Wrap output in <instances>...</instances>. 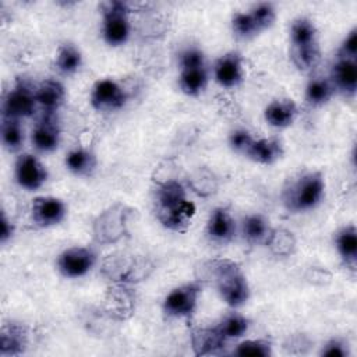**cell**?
Wrapping results in <instances>:
<instances>
[{
    "instance_id": "cell-1",
    "label": "cell",
    "mask_w": 357,
    "mask_h": 357,
    "mask_svg": "<svg viewBox=\"0 0 357 357\" xmlns=\"http://www.w3.org/2000/svg\"><path fill=\"white\" fill-rule=\"evenodd\" d=\"M197 276L202 284H212L219 297L231 308H240L250 298V284L241 266L229 258H213L201 264Z\"/></svg>"
},
{
    "instance_id": "cell-2",
    "label": "cell",
    "mask_w": 357,
    "mask_h": 357,
    "mask_svg": "<svg viewBox=\"0 0 357 357\" xmlns=\"http://www.w3.org/2000/svg\"><path fill=\"white\" fill-rule=\"evenodd\" d=\"M324 195L325 177L322 172H305L283 191V204L291 212L311 211L321 204Z\"/></svg>"
},
{
    "instance_id": "cell-3",
    "label": "cell",
    "mask_w": 357,
    "mask_h": 357,
    "mask_svg": "<svg viewBox=\"0 0 357 357\" xmlns=\"http://www.w3.org/2000/svg\"><path fill=\"white\" fill-rule=\"evenodd\" d=\"M132 209L127 205L117 202L103 212H100L93 223L92 233L98 244H114L120 241L128 233V220Z\"/></svg>"
},
{
    "instance_id": "cell-4",
    "label": "cell",
    "mask_w": 357,
    "mask_h": 357,
    "mask_svg": "<svg viewBox=\"0 0 357 357\" xmlns=\"http://www.w3.org/2000/svg\"><path fill=\"white\" fill-rule=\"evenodd\" d=\"M153 265L144 257H135L128 254H113L105 258L102 265V273L112 280V283L131 284L144 280Z\"/></svg>"
},
{
    "instance_id": "cell-5",
    "label": "cell",
    "mask_w": 357,
    "mask_h": 357,
    "mask_svg": "<svg viewBox=\"0 0 357 357\" xmlns=\"http://www.w3.org/2000/svg\"><path fill=\"white\" fill-rule=\"evenodd\" d=\"M130 13L126 1L113 0L102 4V36L109 46H121L128 40L131 33Z\"/></svg>"
},
{
    "instance_id": "cell-6",
    "label": "cell",
    "mask_w": 357,
    "mask_h": 357,
    "mask_svg": "<svg viewBox=\"0 0 357 357\" xmlns=\"http://www.w3.org/2000/svg\"><path fill=\"white\" fill-rule=\"evenodd\" d=\"M201 291L202 283L199 280L187 282L172 289L163 300V312L172 318L191 317L198 307Z\"/></svg>"
},
{
    "instance_id": "cell-7",
    "label": "cell",
    "mask_w": 357,
    "mask_h": 357,
    "mask_svg": "<svg viewBox=\"0 0 357 357\" xmlns=\"http://www.w3.org/2000/svg\"><path fill=\"white\" fill-rule=\"evenodd\" d=\"M98 254L92 247L73 245L63 250L57 257L59 272L68 279H78L85 276L95 266Z\"/></svg>"
},
{
    "instance_id": "cell-8",
    "label": "cell",
    "mask_w": 357,
    "mask_h": 357,
    "mask_svg": "<svg viewBox=\"0 0 357 357\" xmlns=\"http://www.w3.org/2000/svg\"><path fill=\"white\" fill-rule=\"evenodd\" d=\"M91 106L98 112H113L121 109L127 102L126 89L112 78L98 79L89 95Z\"/></svg>"
},
{
    "instance_id": "cell-9",
    "label": "cell",
    "mask_w": 357,
    "mask_h": 357,
    "mask_svg": "<svg viewBox=\"0 0 357 357\" xmlns=\"http://www.w3.org/2000/svg\"><path fill=\"white\" fill-rule=\"evenodd\" d=\"M36 105L35 89H32L25 82H17L3 99V117L18 120L29 117L33 114Z\"/></svg>"
},
{
    "instance_id": "cell-10",
    "label": "cell",
    "mask_w": 357,
    "mask_h": 357,
    "mask_svg": "<svg viewBox=\"0 0 357 357\" xmlns=\"http://www.w3.org/2000/svg\"><path fill=\"white\" fill-rule=\"evenodd\" d=\"M17 184L26 191L39 190L47 180L46 166L32 153H21L14 165Z\"/></svg>"
},
{
    "instance_id": "cell-11",
    "label": "cell",
    "mask_w": 357,
    "mask_h": 357,
    "mask_svg": "<svg viewBox=\"0 0 357 357\" xmlns=\"http://www.w3.org/2000/svg\"><path fill=\"white\" fill-rule=\"evenodd\" d=\"M31 216L39 227L60 225L67 216V206L63 199L53 195H39L32 199Z\"/></svg>"
},
{
    "instance_id": "cell-12",
    "label": "cell",
    "mask_w": 357,
    "mask_h": 357,
    "mask_svg": "<svg viewBox=\"0 0 357 357\" xmlns=\"http://www.w3.org/2000/svg\"><path fill=\"white\" fill-rule=\"evenodd\" d=\"M32 145L36 151L49 153L57 149L60 144V126L54 113H43L42 119L35 124L31 134Z\"/></svg>"
},
{
    "instance_id": "cell-13",
    "label": "cell",
    "mask_w": 357,
    "mask_h": 357,
    "mask_svg": "<svg viewBox=\"0 0 357 357\" xmlns=\"http://www.w3.org/2000/svg\"><path fill=\"white\" fill-rule=\"evenodd\" d=\"M213 78L222 88H234L244 78L243 59L236 52L220 56L213 64Z\"/></svg>"
},
{
    "instance_id": "cell-14",
    "label": "cell",
    "mask_w": 357,
    "mask_h": 357,
    "mask_svg": "<svg viewBox=\"0 0 357 357\" xmlns=\"http://www.w3.org/2000/svg\"><path fill=\"white\" fill-rule=\"evenodd\" d=\"M195 212H197L195 204L188 199H184V201H181L176 205L167 206V208L156 209L159 222L166 229L178 231V233L185 231L188 229L192 218L195 216Z\"/></svg>"
},
{
    "instance_id": "cell-15",
    "label": "cell",
    "mask_w": 357,
    "mask_h": 357,
    "mask_svg": "<svg viewBox=\"0 0 357 357\" xmlns=\"http://www.w3.org/2000/svg\"><path fill=\"white\" fill-rule=\"evenodd\" d=\"M106 311L116 319H126L134 312V293L124 283H112L106 293Z\"/></svg>"
},
{
    "instance_id": "cell-16",
    "label": "cell",
    "mask_w": 357,
    "mask_h": 357,
    "mask_svg": "<svg viewBox=\"0 0 357 357\" xmlns=\"http://www.w3.org/2000/svg\"><path fill=\"white\" fill-rule=\"evenodd\" d=\"M206 234L216 243H227L234 237L236 220L229 209L218 206L209 213L206 222Z\"/></svg>"
},
{
    "instance_id": "cell-17",
    "label": "cell",
    "mask_w": 357,
    "mask_h": 357,
    "mask_svg": "<svg viewBox=\"0 0 357 357\" xmlns=\"http://www.w3.org/2000/svg\"><path fill=\"white\" fill-rule=\"evenodd\" d=\"M335 89L346 96H353L357 89V63L350 59L337 57L332 67L331 78Z\"/></svg>"
},
{
    "instance_id": "cell-18",
    "label": "cell",
    "mask_w": 357,
    "mask_h": 357,
    "mask_svg": "<svg viewBox=\"0 0 357 357\" xmlns=\"http://www.w3.org/2000/svg\"><path fill=\"white\" fill-rule=\"evenodd\" d=\"M191 346L197 356L216 354L227 342L216 326H201L191 331Z\"/></svg>"
},
{
    "instance_id": "cell-19",
    "label": "cell",
    "mask_w": 357,
    "mask_h": 357,
    "mask_svg": "<svg viewBox=\"0 0 357 357\" xmlns=\"http://www.w3.org/2000/svg\"><path fill=\"white\" fill-rule=\"evenodd\" d=\"M298 109L293 99L282 98L272 100L264 110L265 121L275 128H286L291 126L297 117Z\"/></svg>"
},
{
    "instance_id": "cell-20",
    "label": "cell",
    "mask_w": 357,
    "mask_h": 357,
    "mask_svg": "<svg viewBox=\"0 0 357 357\" xmlns=\"http://www.w3.org/2000/svg\"><path fill=\"white\" fill-rule=\"evenodd\" d=\"M36 103L45 113H56L66 100V89L57 79H45L35 88Z\"/></svg>"
},
{
    "instance_id": "cell-21",
    "label": "cell",
    "mask_w": 357,
    "mask_h": 357,
    "mask_svg": "<svg viewBox=\"0 0 357 357\" xmlns=\"http://www.w3.org/2000/svg\"><path fill=\"white\" fill-rule=\"evenodd\" d=\"M28 343L26 328L17 322L4 324L0 332V354L1 356H18Z\"/></svg>"
},
{
    "instance_id": "cell-22",
    "label": "cell",
    "mask_w": 357,
    "mask_h": 357,
    "mask_svg": "<svg viewBox=\"0 0 357 357\" xmlns=\"http://www.w3.org/2000/svg\"><path fill=\"white\" fill-rule=\"evenodd\" d=\"M283 155V145L278 138L254 139L245 156L258 165H272Z\"/></svg>"
},
{
    "instance_id": "cell-23",
    "label": "cell",
    "mask_w": 357,
    "mask_h": 357,
    "mask_svg": "<svg viewBox=\"0 0 357 357\" xmlns=\"http://www.w3.org/2000/svg\"><path fill=\"white\" fill-rule=\"evenodd\" d=\"M335 247L343 262L354 269L357 261V229L354 225H346L336 231Z\"/></svg>"
},
{
    "instance_id": "cell-24",
    "label": "cell",
    "mask_w": 357,
    "mask_h": 357,
    "mask_svg": "<svg viewBox=\"0 0 357 357\" xmlns=\"http://www.w3.org/2000/svg\"><path fill=\"white\" fill-rule=\"evenodd\" d=\"M208 78L206 66L183 67L180 68L178 86L183 93L188 96H198L206 88Z\"/></svg>"
},
{
    "instance_id": "cell-25",
    "label": "cell",
    "mask_w": 357,
    "mask_h": 357,
    "mask_svg": "<svg viewBox=\"0 0 357 357\" xmlns=\"http://www.w3.org/2000/svg\"><path fill=\"white\" fill-rule=\"evenodd\" d=\"M66 167L77 176H89L93 173L98 165L96 155L88 148H74L64 159Z\"/></svg>"
},
{
    "instance_id": "cell-26",
    "label": "cell",
    "mask_w": 357,
    "mask_h": 357,
    "mask_svg": "<svg viewBox=\"0 0 357 357\" xmlns=\"http://www.w3.org/2000/svg\"><path fill=\"white\" fill-rule=\"evenodd\" d=\"M54 66L57 71L63 75L75 74L82 66V53L81 50L71 42H64L59 46Z\"/></svg>"
},
{
    "instance_id": "cell-27",
    "label": "cell",
    "mask_w": 357,
    "mask_h": 357,
    "mask_svg": "<svg viewBox=\"0 0 357 357\" xmlns=\"http://www.w3.org/2000/svg\"><path fill=\"white\" fill-rule=\"evenodd\" d=\"M266 247L276 257H290L296 251V236L293 231L284 227L271 229L266 240Z\"/></svg>"
},
{
    "instance_id": "cell-28",
    "label": "cell",
    "mask_w": 357,
    "mask_h": 357,
    "mask_svg": "<svg viewBox=\"0 0 357 357\" xmlns=\"http://www.w3.org/2000/svg\"><path fill=\"white\" fill-rule=\"evenodd\" d=\"M269 231V222L261 213H251L243 219L241 234L244 240L250 244L265 243Z\"/></svg>"
},
{
    "instance_id": "cell-29",
    "label": "cell",
    "mask_w": 357,
    "mask_h": 357,
    "mask_svg": "<svg viewBox=\"0 0 357 357\" xmlns=\"http://www.w3.org/2000/svg\"><path fill=\"white\" fill-rule=\"evenodd\" d=\"M318 42V29L308 17H297L290 25V46H305Z\"/></svg>"
},
{
    "instance_id": "cell-30",
    "label": "cell",
    "mask_w": 357,
    "mask_h": 357,
    "mask_svg": "<svg viewBox=\"0 0 357 357\" xmlns=\"http://www.w3.org/2000/svg\"><path fill=\"white\" fill-rule=\"evenodd\" d=\"M335 91L336 89L329 78L314 77L307 82L305 100L311 106H322L332 99Z\"/></svg>"
},
{
    "instance_id": "cell-31",
    "label": "cell",
    "mask_w": 357,
    "mask_h": 357,
    "mask_svg": "<svg viewBox=\"0 0 357 357\" xmlns=\"http://www.w3.org/2000/svg\"><path fill=\"white\" fill-rule=\"evenodd\" d=\"M290 57L293 64L300 71H308L314 68L321 57L319 43H311L305 46H290Z\"/></svg>"
},
{
    "instance_id": "cell-32",
    "label": "cell",
    "mask_w": 357,
    "mask_h": 357,
    "mask_svg": "<svg viewBox=\"0 0 357 357\" xmlns=\"http://www.w3.org/2000/svg\"><path fill=\"white\" fill-rule=\"evenodd\" d=\"M248 326H250V321L244 315H241L238 312L227 314L216 325L218 331L222 333V336L226 340L243 337L247 333Z\"/></svg>"
},
{
    "instance_id": "cell-33",
    "label": "cell",
    "mask_w": 357,
    "mask_h": 357,
    "mask_svg": "<svg viewBox=\"0 0 357 357\" xmlns=\"http://www.w3.org/2000/svg\"><path fill=\"white\" fill-rule=\"evenodd\" d=\"M1 142L10 152H17L24 142V128L21 120L3 117L1 123Z\"/></svg>"
},
{
    "instance_id": "cell-34",
    "label": "cell",
    "mask_w": 357,
    "mask_h": 357,
    "mask_svg": "<svg viewBox=\"0 0 357 357\" xmlns=\"http://www.w3.org/2000/svg\"><path fill=\"white\" fill-rule=\"evenodd\" d=\"M190 187L192 191L199 195V197H209L218 190V180L215 174L206 169V167H199L197 169L191 178H190Z\"/></svg>"
},
{
    "instance_id": "cell-35",
    "label": "cell",
    "mask_w": 357,
    "mask_h": 357,
    "mask_svg": "<svg viewBox=\"0 0 357 357\" xmlns=\"http://www.w3.org/2000/svg\"><path fill=\"white\" fill-rule=\"evenodd\" d=\"M233 354L240 357H269L272 356V343L268 339H245L236 346Z\"/></svg>"
},
{
    "instance_id": "cell-36",
    "label": "cell",
    "mask_w": 357,
    "mask_h": 357,
    "mask_svg": "<svg viewBox=\"0 0 357 357\" xmlns=\"http://www.w3.org/2000/svg\"><path fill=\"white\" fill-rule=\"evenodd\" d=\"M231 29H233V33L240 39H250L261 33L250 11L234 13L231 17Z\"/></svg>"
},
{
    "instance_id": "cell-37",
    "label": "cell",
    "mask_w": 357,
    "mask_h": 357,
    "mask_svg": "<svg viewBox=\"0 0 357 357\" xmlns=\"http://www.w3.org/2000/svg\"><path fill=\"white\" fill-rule=\"evenodd\" d=\"M259 32L271 28L276 20V8L272 3L268 1H262L255 4L251 10H250Z\"/></svg>"
},
{
    "instance_id": "cell-38",
    "label": "cell",
    "mask_w": 357,
    "mask_h": 357,
    "mask_svg": "<svg viewBox=\"0 0 357 357\" xmlns=\"http://www.w3.org/2000/svg\"><path fill=\"white\" fill-rule=\"evenodd\" d=\"M254 139L255 138H252L250 131H247L244 128H237V130L230 132V135H229V145L237 153L245 155Z\"/></svg>"
},
{
    "instance_id": "cell-39",
    "label": "cell",
    "mask_w": 357,
    "mask_h": 357,
    "mask_svg": "<svg viewBox=\"0 0 357 357\" xmlns=\"http://www.w3.org/2000/svg\"><path fill=\"white\" fill-rule=\"evenodd\" d=\"M319 354L324 357H347L350 354L349 344L339 337H332L322 346Z\"/></svg>"
},
{
    "instance_id": "cell-40",
    "label": "cell",
    "mask_w": 357,
    "mask_h": 357,
    "mask_svg": "<svg viewBox=\"0 0 357 357\" xmlns=\"http://www.w3.org/2000/svg\"><path fill=\"white\" fill-rule=\"evenodd\" d=\"M337 57L356 60L357 57V28L356 26L350 29V32L346 35V38L340 43Z\"/></svg>"
},
{
    "instance_id": "cell-41",
    "label": "cell",
    "mask_w": 357,
    "mask_h": 357,
    "mask_svg": "<svg viewBox=\"0 0 357 357\" xmlns=\"http://www.w3.org/2000/svg\"><path fill=\"white\" fill-rule=\"evenodd\" d=\"M205 66V54L198 47H187L180 53V68Z\"/></svg>"
},
{
    "instance_id": "cell-42",
    "label": "cell",
    "mask_w": 357,
    "mask_h": 357,
    "mask_svg": "<svg viewBox=\"0 0 357 357\" xmlns=\"http://www.w3.org/2000/svg\"><path fill=\"white\" fill-rule=\"evenodd\" d=\"M14 225L13 222L6 216V213H1V220H0V241L6 244L14 234Z\"/></svg>"
}]
</instances>
